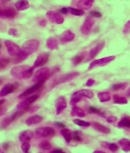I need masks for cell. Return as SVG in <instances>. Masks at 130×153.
Listing matches in <instances>:
<instances>
[{"label": "cell", "instance_id": "21", "mask_svg": "<svg viewBox=\"0 0 130 153\" xmlns=\"http://www.w3.org/2000/svg\"><path fill=\"white\" fill-rule=\"evenodd\" d=\"M79 73L77 72H73V73H68L66 75H63V76H60L58 77V79L56 81V84H60V83H64L66 82V81H69L71 79H73L75 76H78Z\"/></svg>", "mask_w": 130, "mask_h": 153}, {"label": "cell", "instance_id": "40", "mask_svg": "<svg viewBox=\"0 0 130 153\" xmlns=\"http://www.w3.org/2000/svg\"><path fill=\"white\" fill-rule=\"evenodd\" d=\"M8 33H9V35L14 36V37H17V36H18V31H17L16 29H10Z\"/></svg>", "mask_w": 130, "mask_h": 153}, {"label": "cell", "instance_id": "43", "mask_svg": "<svg viewBox=\"0 0 130 153\" xmlns=\"http://www.w3.org/2000/svg\"><path fill=\"white\" fill-rule=\"evenodd\" d=\"M81 98H79V97H77V96H73L72 95V99H71V104H76V103H78V102L81 101Z\"/></svg>", "mask_w": 130, "mask_h": 153}, {"label": "cell", "instance_id": "37", "mask_svg": "<svg viewBox=\"0 0 130 153\" xmlns=\"http://www.w3.org/2000/svg\"><path fill=\"white\" fill-rule=\"evenodd\" d=\"M123 35H127V34H129V33H130V20L125 24V28H123Z\"/></svg>", "mask_w": 130, "mask_h": 153}, {"label": "cell", "instance_id": "2", "mask_svg": "<svg viewBox=\"0 0 130 153\" xmlns=\"http://www.w3.org/2000/svg\"><path fill=\"white\" fill-rule=\"evenodd\" d=\"M38 46H39V41L37 40H29L23 43L22 52L26 55H29V54H32L35 51H37Z\"/></svg>", "mask_w": 130, "mask_h": 153}, {"label": "cell", "instance_id": "4", "mask_svg": "<svg viewBox=\"0 0 130 153\" xmlns=\"http://www.w3.org/2000/svg\"><path fill=\"white\" fill-rule=\"evenodd\" d=\"M35 134L38 138H50L54 136L56 134V131L52 127H40L37 129Z\"/></svg>", "mask_w": 130, "mask_h": 153}, {"label": "cell", "instance_id": "30", "mask_svg": "<svg viewBox=\"0 0 130 153\" xmlns=\"http://www.w3.org/2000/svg\"><path fill=\"white\" fill-rule=\"evenodd\" d=\"M68 9V13L74 14V16H83L84 11L81 10V9H75V8H67Z\"/></svg>", "mask_w": 130, "mask_h": 153}, {"label": "cell", "instance_id": "38", "mask_svg": "<svg viewBox=\"0 0 130 153\" xmlns=\"http://www.w3.org/2000/svg\"><path fill=\"white\" fill-rule=\"evenodd\" d=\"M22 151L23 152H28L29 149H30V143H22Z\"/></svg>", "mask_w": 130, "mask_h": 153}, {"label": "cell", "instance_id": "48", "mask_svg": "<svg viewBox=\"0 0 130 153\" xmlns=\"http://www.w3.org/2000/svg\"><path fill=\"white\" fill-rule=\"evenodd\" d=\"M60 13H62V14H66V13H68V9L67 8H62L60 10Z\"/></svg>", "mask_w": 130, "mask_h": 153}, {"label": "cell", "instance_id": "15", "mask_svg": "<svg viewBox=\"0 0 130 153\" xmlns=\"http://www.w3.org/2000/svg\"><path fill=\"white\" fill-rule=\"evenodd\" d=\"M73 96H77L79 98L81 97H87V98H92L94 96V94L89 90H81V91L76 92L73 94Z\"/></svg>", "mask_w": 130, "mask_h": 153}, {"label": "cell", "instance_id": "24", "mask_svg": "<svg viewBox=\"0 0 130 153\" xmlns=\"http://www.w3.org/2000/svg\"><path fill=\"white\" fill-rule=\"evenodd\" d=\"M91 126H92L94 129H96L97 131H100L102 132V133L103 134H108L109 132H110V130H109L108 128H106L105 126H103V125L98 123V122H91Z\"/></svg>", "mask_w": 130, "mask_h": 153}, {"label": "cell", "instance_id": "7", "mask_svg": "<svg viewBox=\"0 0 130 153\" xmlns=\"http://www.w3.org/2000/svg\"><path fill=\"white\" fill-rule=\"evenodd\" d=\"M5 45H6V47H7L8 53L10 54L11 56H18L21 54V50H20V48L16 45V43H14L13 41H6Z\"/></svg>", "mask_w": 130, "mask_h": 153}, {"label": "cell", "instance_id": "32", "mask_svg": "<svg viewBox=\"0 0 130 153\" xmlns=\"http://www.w3.org/2000/svg\"><path fill=\"white\" fill-rule=\"evenodd\" d=\"M119 127H128V128H130V118H128V116L123 118L122 121H120Z\"/></svg>", "mask_w": 130, "mask_h": 153}, {"label": "cell", "instance_id": "14", "mask_svg": "<svg viewBox=\"0 0 130 153\" xmlns=\"http://www.w3.org/2000/svg\"><path fill=\"white\" fill-rule=\"evenodd\" d=\"M74 39H75V34L73 32H71L70 30L63 32L60 36L61 43H69V41H72Z\"/></svg>", "mask_w": 130, "mask_h": 153}, {"label": "cell", "instance_id": "16", "mask_svg": "<svg viewBox=\"0 0 130 153\" xmlns=\"http://www.w3.org/2000/svg\"><path fill=\"white\" fill-rule=\"evenodd\" d=\"M32 138V132L31 131H23L19 134V141L22 143H29Z\"/></svg>", "mask_w": 130, "mask_h": 153}, {"label": "cell", "instance_id": "10", "mask_svg": "<svg viewBox=\"0 0 130 153\" xmlns=\"http://www.w3.org/2000/svg\"><path fill=\"white\" fill-rule=\"evenodd\" d=\"M38 97V95H32V96H29L26 98L25 100H23L21 102H19L18 104H17L16 108L17 109H25V108H28L29 106H30V104H32V102H34L35 100H37Z\"/></svg>", "mask_w": 130, "mask_h": 153}, {"label": "cell", "instance_id": "13", "mask_svg": "<svg viewBox=\"0 0 130 153\" xmlns=\"http://www.w3.org/2000/svg\"><path fill=\"white\" fill-rule=\"evenodd\" d=\"M16 16V12L13 8H8L5 10H0V17L6 19H14Z\"/></svg>", "mask_w": 130, "mask_h": 153}, {"label": "cell", "instance_id": "45", "mask_svg": "<svg viewBox=\"0 0 130 153\" xmlns=\"http://www.w3.org/2000/svg\"><path fill=\"white\" fill-rule=\"evenodd\" d=\"M116 121H117L116 116H109V118L107 119V121L109 122V123H113V122H115Z\"/></svg>", "mask_w": 130, "mask_h": 153}, {"label": "cell", "instance_id": "8", "mask_svg": "<svg viewBox=\"0 0 130 153\" xmlns=\"http://www.w3.org/2000/svg\"><path fill=\"white\" fill-rule=\"evenodd\" d=\"M94 23H95V21H94L93 17L92 16L87 17L84 23L81 26V33L82 34H84V35L89 34V33L91 32V30H92V27L94 25Z\"/></svg>", "mask_w": 130, "mask_h": 153}, {"label": "cell", "instance_id": "12", "mask_svg": "<svg viewBox=\"0 0 130 153\" xmlns=\"http://www.w3.org/2000/svg\"><path fill=\"white\" fill-rule=\"evenodd\" d=\"M48 58H49V54H47V53L40 54V55L37 58V60H35L32 68H38V67H42V65H45L46 62L48 61Z\"/></svg>", "mask_w": 130, "mask_h": 153}, {"label": "cell", "instance_id": "6", "mask_svg": "<svg viewBox=\"0 0 130 153\" xmlns=\"http://www.w3.org/2000/svg\"><path fill=\"white\" fill-rule=\"evenodd\" d=\"M49 74H50L49 68H40V70H38L37 72L35 73L34 78H32V81H34V82L45 81L47 78H48Z\"/></svg>", "mask_w": 130, "mask_h": 153}, {"label": "cell", "instance_id": "17", "mask_svg": "<svg viewBox=\"0 0 130 153\" xmlns=\"http://www.w3.org/2000/svg\"><path fill=\"white\" fill-rule=\"evenodd\" d=\"M14 91V85L13 84H6L0 91V96H5V95L10 94L11 92Z\"/></svg>", "mask_w": 130, "mask_h": 153}, {"label": "cell", "instance_id": "1", "mask_svg": "<svg viewBox=\"0 0 130 153\" xmlns=\"http://www.w3.org/2000/svg\"><path fill=\"white\" fill-rule=\"evenodd\" d=\"M35 68H31L29 65H18V67L14 68L11 70V75L14 78L18 79H29L32 76V71Z\"/></svg>", "mask_w": 130, "mask_h": 153}, {"label": "cell", "instance_id": "3", "mask_svg": "<svg viewBox=\"0 0 130 153\" xmlns=\"http://www.w3.org/2000/svg\"><path fill=\"white\" fill-rule=\"evenodd\" d=\"M116 59L115 56H108V57H104V58L99 59V60H95V61L91 62V64L89 65V68L88 70H92V68H96V67H104V65H108L109 63L114 61Z\"/></svg>", "mask_w": 130, "mask_h": 153}, {"label": "cell", "instance_id": "33", "mask_svg": "<svg viewBox=\"0 0 130 153\" xmlns=\"http://www.w3.org/2000/svg\"><path fill=\"white\" fill-rule=\"evenodd\" d=\"M74 123L77 124V125H79V126H82V127H87V126H90V125H91L90 122L83 121H81V119H74Z\"/></svg>", "mask_w": 130, "mask_h": 153}, {"label": "cell", "instance_id": "51", "mask_svg": "<svg viewBox=\"0 0 130 153\" xmlns=\"http://www.w3.org/2000/svg\"><path fill=\"white\" fill-rule=\"evenodd\" d=\"M4 103H5V100H0V107H1V105Z\"/></svg>", "mask_w": 130, "mask_h": 153}, {"label": "cell", "instance_id": "49", "mask_svg": "<svg viewBox=\"0 0 130 153\" xmlns=\"http://www.w3.org/2000/svg\"><path fill=\"white\" fill-rule=\"evenodd\" d=\"M6 112V110L5 109H3V108L0 107V116H2V115H4Z\"/></svg>", "mask_w": 130, "mask_h": 153}, {"label": "cell", "instance_id": "27", "mask_svg": "<svg viewBox=\"0 0 130 153\" xmlns=\"http://www.w3.org/2000/svg\"><path fill=\"white\" fill-rule=\"evenodd\" d=\"M61 134H62V136L64 137V139L67 143L71 142V140H72V138H73V134L69 129H62V130H61Z\"/></svg>", "mask_w": 130, "mask_h": 153}, {"label": "cell", "instance_id": "36", "mask_svg": "<svg viewBox=\"0 0 130 153\" xmlns=\"http://www.w3.org/2000/svg\"><path fill=\"white\" fill-rule=\"evenodd\" d=\"M84 56L83 55H79V56H76L75 58L73 59V62H74V65H79V63L82 62V60H83Z\"/></svg>", "mask_w": 130, "mask_h": 153}, {"label": "cell", "instance_id": "20", "mask_svg": "<svg viewBox=\"0 0 130 153\" xmlns=\"http://www.w3.org/2000/svg\"><path fill=\"white\" fill-rule=\"evenodd\" d=\"M46 46L48 47L50 50H56L58 48V41L55 38H49L46 41Z\"/></svg>", "mask_w": 130, "mask_h": 153}, {"label": "cell", "instance_id": "11", "mask_svg": "<svg viewBox=\"0 0 130 153\" xmlns=\"http://www.w3.org/2000/svg\"><path fill=\"white\" fill-rule=\"evenodd\" d=\"M67 103L65 100L64 96H60L58 97V99L56 100V108H57V115H60L64 111V109L66 108Z\"/></svg>", "mask_w": 130, "mask_h": 153}, {"label": "cell", "instance_id": "52", "mask_svg": "<svg viewBox=\"0 0 130 153\" xmlns=\"http://www.w3.org/2000/svg\"><path fill=\"white\" fill-rule=\"evenodd\" d=\"M128 94L130 95V90H129V92H128Z\"/></svg>", "mask_w": 130, "mask_h": 153}, {"label": "cell", "instance_id": "22", "mask_svg": "<svg viewBox=\"0 0 130 153\" xmlns=\"http://www.w3.org/2000/svg\"><path fill=\"white\" fill-rule=\"evenodd\" d=\"M30 7V4L27 0H18L16 3V8L18 11H25Z\"/></svg>", "mask_w": 130, "mask_h": 153}, {"label": "cell", "instance_id": "39", "mask_svg": "<svg viewBox=\"0 0 130 153\" xmlns=\"http://www.w3.org/2000/svg\"><path fill=\"white\" fill-rule=\"evenodd\" d=\"M88 112L91 113V114H100V111L99 109H97L95 107H89L88 108Z\"/></svg>", "mask_w": 130, "mask_h": 153}, {"label": "cell", "instance_id": "35", "mask_svg": "<svg viewBox=\"0 0 130 153\" xmlns=\"http://www.w3.org/2000/svg\"><path fill=\"white\" fill-rule=\"evenodd\" d=\"M126 83H120V84H116V85L112 86V90H123L126 88Z\"/></svg>", "mask_w": 130, "mask_h": 153}, {"label": "cell", "instance_id": "31", "mask_svg": "<svg viewBox=\"0 0 130 153\" xmlns=\"http://www.w3.org/2000/svg\"><path fill=\"white\" fill-rule=\"evenodd\" d=\"M114 103L115 104H126L127 103V99L125 97H121L119 95H114Z\"/></svg>", "mask_w": 130, "mask_h": 153}, {"label": "cell", "instance_id": "18", "mask_svg": "<svg viewBox=\"0 0 130 153\" xmlns=\"http://www.w3.org/2000/svg\"><path fill=\"white\" fill-rule=\"evenodd\" d=\"M103 46H104V43H102L98 44L97 46L94 47V48L89 52V58H88V60H92V59L95 58L98 54H99L100 51H102V49L103 48Z\"/></svg>", "mask_w": 130, "mask_h": 153}, {"label": "cell", "instance_id": "41", "mask_svg": "<svg viewBox=\"0 0 130 153\" xmlns=\"http://www.w3.org/2000/svg\"><path fill=\"white\" fill-rule=\"evenodd\" d=\"M90 16H92L93 17H102V14L99 13V12H97V11H92L90 13Z\"/></svg>", "mask_w": 130, "mask_h": 153}, {"label": "cell", "instance_id": "53", "mask_svg": "<svg viewBox=\"0 0 130 153\" xmlns=\"http://www.w3.org/2000/svg\"><path fill=\"white\" fill-rule=\"evenodd\" d=\"M0 47H1V44H0Z\"/></svg>", "mask_w": 130, "mask_h": 153}, {"label": "cell", "instance_id": "25", "mask_svg": "<svg viewBox=\"0 0 130 153\" xmlns=\"http://www.w3.org/2000/svg\"><path fill=\"white\" fill-rule=\"evenodd\" d=\"M119 145L122 146V149L123 151H129L130 150V141L127 139H122L119 141Z\"/></svg>", "mask_w": 130, "mask_h": 153}, {"label": "cell", "instance_id": "46", "mask_svg": "<svg viewBox=\"0 0 130 153\" xmlns=\"http://www.w3.org/2000/svg\"><path fill=\"white\" fill-rule=\"evenodd\" d=\"M94 83H95V80H93V79H89L86 82V86L87 87H91V86H93L94 85Z\"/></svg>", "mask_w": 130, "mask_h": 153}, {"label": "cell", "instance_id": "9", "mask_svg": "<svg viewBox=\"0 0 130 153\" xmlns=\"http://www.w3.org/2000/svg\"><path fill=\"white\" fill-rule=\"evenodd\" d=\"M43 83H44V81H39V82H37V84H35V85H34L32 87H31V88H29L28 90H26V91L23 92V94H20L18 97H19V98H23V97L28 96V95H31L32 94H34V92H37V90L39 89L41 86H42Z\"/></svg>", "mask_w": 130, "mask_h": 153}, {"label": "cell", "instance_id": "19", "mask_svg": "<svg viewBox=\"0 0 130 153\" xmlns=\"http://www.w3.org/2000/svg\"><path fill=\"white\" fill-rule=\"evenodd\" d=\"M94 0H81L78 3V8L81 9V10H89V9L92 7Z\"/></svg>", "mask_w": 130, "mask_h": 153}, {"label": "cell", "instance_id": "47", "mask_svg": "<svg viewBox=\"0 0 130 153\" xmlns=\"http://www.w3.org/2000/svg\"><path fill=\"white\" fill-rule=\"evenodd\" d=\"M55 123H56V125H57V126L60 127V128H64V126H65V125H64L63 123H61V122H58V121L55 122Z\"/></svg>", "mask_w": 130, "mask_h": 153}, {"label": "cell", "instance_id": "28", "mask_svg": "<svg viewBox=\"0 0 130 153\" xmlns=\"http://www.w3.org/2000/svg\"><path fill=\"white\" fill-rule=\"evenodd\" d=\"M72 116H79V118H83L85 116V113L83 110H81V108L74 107L72 110Z\"/></svg>", "mask_w": 130, "mask_h": 153}, {"label": "cell", "instance_id": "34", "mask_svg": "<svg viewBox=\"0 0 130 153\" xmlns=\"http://www.w3.org/2000/svg\"><path fill=\"white\" fill-rule=\"evenodd\" d=\"M39 146L42 149H50L52 147L51 143H50L49 142H47V141H43V142H41L39 143Z\"/></svg>", "mask_w": 130, "mask_h": 153}, {"label": "cell", "instance_id": "5", "mask_svg": "<svg viewBox=\"0 0 130 153\" xmlns=\"http://www.w3.org/2000/svg\"><path fill=\"white\" fill-rule=\"evenodd\" d=\"M46 17L50 21L53 23H56V24H62L64 21L63 16H61L60 13H57V12H54V11L47 12Z\"/></svg>", "mask_w": 130, "mask_h": 153}, {"label": "cell", "instance_id": "26", "mask_svg": "<svg viewBox=\"0 0 130 153\" xmlns=\"http://www.w3.org/2000/svg\"><path fill=\"white\" fill-rule=\"evenodd\" d=\"M98 97H99V99L102 102H107L110 100L111 94H110V92H102L98 94Z\"/></svg>", "mask_w": 130, "mask_h": 153}, {"label": "cell", "instance_id": "50", "mask_svg": "<svg viewBox=\"0 0 130 153\" xmlns=\"http://www.w3.org/2000/svg\"><path fill=\"white\" fill-rule=\"evenodd\" d=\"M57 152H62V150H61V149H55V150L53 151V153H57Z\"/></svg>", "mask_w": 130, "mask_h": 153}, {"label": "cell", "instance_id": "29", "mask_svg": "<svg viewBox=\"0 0 130 153\" xmlns=\"http://www.w3.org/2000/svg\"><path fill=\"white\" fill-rule=\"evenodd\" d=\"M102 146L104 148H108V149H110L111 151H117L118 150V148H119V146H118L117 143H106V142H103L102 143Z\"/></svg>", "mask_w": 130, "mask_h": 153}, {"label": "cell", "instance_id": "23", "mask_svg": "<svg viewBox=\"0 0 130 153\" xmlns=\"http://www.w3.org/2000/svg\"><path fill=\"white\" fill-rule=\"evenodd\" d=\"M42 121V116H32L29 119H26V124L27 125H34L37 124Z\"/></svg>", "mask_w": 130, "mask_h": 153}, {"label": "cell", "instance_id": "44", "mask_svg": "<svg viewBox=\"0 0 130 153\" xmlns=\"http://www.w3.org/2000/svg\"><path fill=\"white\" fill-rule=\"evenodd\" d=\"M73 138H74V139H75L76 141H78V142H81V141H82L81 138L79 136V133H78V132H75V133L73 134Z\"/></svg>", "mask_w": 130, "mask_h": 153}, {"label": "cell", "instance_id": "42", "mask_svg": "<svg viewBox=\"0 0 130 153\" xmlns=\"http://www.w3.org/2000/svg\"><path fill=\"white\" fill-rule=\"evenodd\" d=\"M9 64V61L8 60H1V61H0V68H5L6 65H7Z\"/></svg>", "mask_w": 130, "mask_h": 153}]
</instances>
